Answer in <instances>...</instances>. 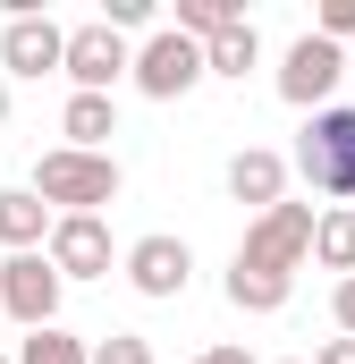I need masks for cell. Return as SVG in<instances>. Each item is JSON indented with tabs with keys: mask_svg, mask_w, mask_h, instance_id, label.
Instances as JSON below:
<instances>
[{
	"mask_svg": "<svg viewBox=\"0 0 355 364\" xmlns=\"http://www.w3.org/2000/svg\"><path fill=\"white\" fill-rule=\"evenodd\" d=\"M195 364H254V356H246V348H203Z\"/></svg>",
	"mask_w": 355,
	"mask_h": 364,
	"instance_id": "23",
	"label": "cell"
},
{
	"mask_svg": "<svg viewBox=\"0 0 355 364\" xmlns=\"http://www.w3.org/2000/svg\"><path fill=\"white\" fill-rule=\"evenodd\" d=\"M60 77H68V93H110L119 77H127V34H110L102 17H93V26H68Z\"/></svg>",
	"mask_w": 355,
	"mask_h": 364,
	"instance_id": "8",
	"label": "cell"
},
{
	"mask_svg": "<svg viewBox=\"0 0 355 364\" xmlns=\"http://www.w3.org/2000/svg\"><path fill=\"white\" fill-rule=\"evenodd\" d=\"M186 43H212V34H229V26H246V9L237 0H178V17H170Z\"/></svg>",
	"mask_w": 355,
	"mask_h": 364,
	"instance_id": "18",
	"label": "cell"
},
{
	"mask_svg": "<svg viewBox=\"0 0 355 364\" xmlns=\"http://www.w3.org/2000/svg\"><path fill=\"white\" fill-rule=\"evenodd\" d=\"M296 296V279H271V272H246V263H229V305L237 314H279Z\"/></svg>",
	"mask_w": 355,
	"mask_h": 364,
	"instance_id": "16",
	"label": "cell"
},
{
	"mask_svg": "<svg viewBox=\"0 0 355 364\" xmlns=\"http://www.w3.org/2000/svg\"><path fill=\"white\" fill-rule=\"evenodd\" d=\"M110 136H119V102H110V93H68L60 144H68V153H110Z\"/></svg>",
	"mask_w": 355,
	"mask_h": 364,
	"instance_id": "11",
	"label": "cell"
},
{
	"mask_svg": "<svg viewBox=\"0 0 355 364\" xmlns=\"http://www.w3.org/2000/svg\"><path fill=\"white\" fill-rule=\"evenodd\" d=\"M313 364H355V339H330V348H322Z\"/></svg>",
	"mask_w": 355,
	"mask_h": 364,
	"instance_id": "24",
	"label": "cell"
},
{
	"mask_svg": "<svg viewBox=\"0 0 355 364\" xmlns=\"http://www.w3.org/2000/svg\"><path fill=\"white\" fill-rule=\"evenodd\" d=\"M254 60H263V34H254V17L203 43V77H229V85H246V68H254Z\"/></svg>",
	"mask_w": 355,
	"mask_h": 364,
	"instance_id": "15",
	"label": "cell"
},
{
	"mask_svg": "<svg viewBox=\"0 0 355 364\" xmlns=\"http://www.w3.org/2000/svg\"><path fill=\"white\" fill-rule=\"evenodd\" d=\"M85 348H93V339L60 331V322H43V331H26V339H17V356H9V364H85Z\"/></svg>",
	"mask_w": 355,
	"mask_h": 364,
	"instance_id": "17",
	"label": "cell"
},
{
	"mask_svg": "<svg viewBox=\"0 0 355 364\" xmlns=\"http://www.w3.org/2000/svg\"><path fill=\"white\" fill-rule=\"evenodd\" d=\"M313 212H322V203H271V212H254L237 263H246V272H271V279H296L305 272V246H313Z\"/></svg>",
	"mask_w": 355,
	"mask_h": 364,
	"instance_id": "3",
	"label": "cell"
},
{
	"mask_svg": "<svg viewBox=\"0 0 355 364\" xmlns=\"http://www.w3.org/2000/svg\"><path fill=\"white\" fill-rule=\"evenodd\" d=\"M127 77L144 102H186V93L203 85V43H186L178 26H153L136 51H127Z\"/></svg>",
	"mask_w": 355,
	"mask_h": 364,
	"instance_id": "4",
	"label": "cell"
},
{
	"mask_svg": "<svg viewBox=\"0 0 355 364\" xmlns=\"http://www.w3.org/2000/svg\"><path fill=\"white\" fill-rule=\"evenodd\" d=\"M119 272H127V288H136V296L170 305V296H186V279H195V246H186V237H170V229H153V237H136V246L119 255Z\"/></svg>",
	"mask_w": 355,
	"mask_h": 364,
	"instance_id": "7",
	"label": "cell"
},
{
	"mask_svg": "<svg viewBox=\"0 0 355 364\" xmlns=\"http://www.w3.org/2000/svg\"><path fill=\"white\" fill-rule=\"evenodd\" d=\"M102 26H110V34H136V26H153V0H110Z\"/></svg>",
	"mask_w": 355,
	"mask_h": 364,
	"instance_id": "20",
	"label": "cell"
},
{
	"mask_svg": "<svg viewBox=\"0 0 355 364\" xmlns=\"http://www.w3.org/2000/svg\"><path fill=\"white\" fill-rule=\"evenodd\" d=\"M0 119H9V77H0Z\"/></svg>",
	"mask_w": 355,
	"mask_h": 364,
	"instance_id": "25",
	"label": "cell"
},
{
	"mask_svg": "<svg viewBox=\"0 0 355 364\" xmlns=\"http://www.w3.org/2000/svg\"><path fill=\"white\" fill-rule=\"evenodd\" d=\"M347 212H355V203H347Z\"/></svg>",
	"mask_w": 355,
	"mask_h": 364,
	"instance_id": "26",
	"label": "cell"
},
{
	"mask_svg": "<svg viewBox=\"0 0 355 364\" xmlns=\"http://www.w3.org/2000/svg\"><path fill=\"white\" fill-rule=\"evenodd\" d=\"M85 364H153V339L144 331H110V339H93Z\"/></svg>",
	"mask_w": 355,
	"mask_h": 364,
	"instance_id": "19",
	"label": "cell"
},
{
	"mask_svg": "<svg viewBox=\"0 0 355 364\" xmlns=\"http://www.w3.org/2000/svg\"><path fill=\"white\" fill-rule=\"evenodd\" d=\"M305 263L355 279V212H347V203H322V212H313V246H305Z\"/></svg>",
	"mask_w": 355,
	"mask_h": 364,
	"instance_id": "14",
	"label": "cell"
},
{
	"mask_svg": "<svg viewBox=\"0 0 355 364\" xmlns=\"http://www.w3.org/2000/svg\"><path fill=\"white\" fill-rule=\"evenodd\" d=\"M0 364H9V356H0Z\"/></svg>",
	"mask_w": 355,
	"mask_h": 364,
	"instance_id": "27",
	"label": "cell"
},
{
	"mask_svg": "<svg viewBox=\"0 0 355 364\" xmlns=\"http://www.w3.org/2000/svg\"><path fill=\"white\" fill-rule=\"evenodd\" d=\"M296 178L322 203H355V102H330L296 136Z\"/></svg>",
	"mask_w": 355,
	"mask_h": 364,
	"instance_id": "1",
	"label": "cell"
},
{
	"mask_svg": "<svg viewBox=\"0 0 355 364\" xmlns=\"http://www.w3.org/2000/svg\"><path fill=\"white\" fill-rule=\"evenodd\" d=\"M43 237H51L43 195H34V186H0V246H9V255H43Z\"/></svg>",
	"mask_w": 355,
	"mask_h": 364,
	"instance_id": "13",
	"label": "cell"
},
{
	"mask_svg": "<svg viewBox=\"0 0 355 364\" xmlns=\"http://www.w3.org/2000/svg\"><path fill=\"white\" fill-rule=\"evenodd\" d=\"M229 195H237V203H254V212L288 203V161H279V153H263V144H246V153L229 161Z\"/></svg>",
	"mask_w": 355,
	"mask_h": 364,
	"instance_id": "12",
	"label": "cell"
},
{
	"mask_svg": "<svg viewBox=\"0 0 355 364\" xmlns=\"http://www.w3.org/2000/svg\"><path fill=\"white\" fill-rule=\"evenodd\" d=\"M330 322H339V339H355V279L330 288Z\"/></svg>",
	"mask_w": 355,
	"mask_h": 364,
	"instance_id": "22",
	"label": "cell"
},
{
	"mask_svg": "<svg viewBox=\"0 0 355 364\" xmlns=\"http://www.w3.org/2000/svg\"><path fill=\"white\" fill-rule=\"evenodd\" d=\"M43 263L60 279H110V263H119L110 255V220L102 212H60L51 237H43Z\"/></svg>",
	"mask_w": 355,
	"mask_h": 364,
	"instance_id": "6",
	"label": "cell"
},
{
	"mask_svg": "<svg viewBox=\"0 0 355 364\" xmlns=\"http://www.w3.org/2000/svg\"><path fill=\"white\" fill-rule=\"evenodd\" d=\"M60 288H68V279L51 272L43 255H9V263H0V314L26 322V331H43V322H60Z\"/></svg>",
	"mask_w": 355,
	"mask_h": 364,
	"instance_id": "9",
	"label": "cell"
},
{
	"mask_svg": "<svg viewBox=\"0 0 355 364\" xmlns=\"http://www.w3.org/2000/svg\"><path fill=\"white\" fill-rule=\"evenodd\" d=\"M322 43H347L355 34V0H322V26H313Z\"/></svg>",
	"mask_w": 355,
	"mask_h": 364,
	"instance_id": "21",
	"label": "cell"
},
{
	"mask_svg": "<svg viewBox=\"0 0 355 364\" xmlns=\"http://www.w3.org/2000/svg\"><path fill=\"white\" fill-rule=\"evenodd\" d=\"M347 77V51L339 43H322L313 26L288 43V60H279V102H296V110H330V93Z\"/></svg>",
	"mask_w": 355,
	"mask_h": 364,
	"instance_id": "5",
	"label": "cell"
},
{
	"mask_svg": "<svg viewBox=\"0 0 355 364\" xmlns=\"http://www.w3.org/2000/svg\"><path fill=\"white\" fill-rule=\"evenodd\" d=\"M60 51H68V26H51L43 9L0 26V77H60Z\"/></svg>",
	"mask_w": 355,
	"mask_h": 364,
	"instance_id": "10",
	"label": "cell"
},
{
	"mask_svg": "<svg viewBox=\"0 0 355 364\" xmlns=\"http://www.w3.org/2000/svg\"><path fill=\"white\" fill-rule=\"evenodd\" d=\"M34 195H43L51 220H60V212H102V203H119V161H110V153H68V144H51V153L34 161Z\"/></svg>",
	"mask_w": 355,
	"mask_h": 364,
	"instance_id": "2",
	"label": "cell"
}]
</instances>
